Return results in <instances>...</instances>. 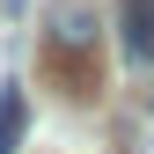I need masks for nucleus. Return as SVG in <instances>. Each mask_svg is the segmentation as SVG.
Instances as JSON below:
<instances>
[{"label": "nucleus", "instance_id": "nucleus-1", "mask_svg": "<svg viewBox=\"0 0 154 154\" xmlns=\"http://www.w3.org/2000/svg\"><path fill=\"white\" fill-rule=\"evenodd\" d=\"M95 51H103V15H95V0H59L44 22V59L51 73L73 66V95L95 88Z\"/></svg>", "mask_w": 154, "mask_h": 154}, {"label": "nucleus", "instance_id": "nucleus-4", "mask_svg": "<svg viewBox=\"0 0 154 154\" xmlns=\"http://www.w3.org/2000/svg\"><path fill=\"white\" fill-rule=\"evenodd\" d=\"M118 147L125 154H154V103H132L118 118Z\"/></svg>", "mask_w": 154, "mask_h": 154}, {"label": "nucleus", "instance_id": "nucleus-2", "mask_svg": "<svg viewBox=\"0 0 154 154\" xmlns=\"http://www.w3.org/2000/svg\"><path fill=\"white\" fill-rule=\"evenodd\" d=\"M118 37L132 66H154V0H118Z\"/></svg>", "mask_w": 154, "mask_h": 154}, {"label": "nucleus", "instance_id": "nucleus-5", "mask_svg": "<svg viewBox=\"0 0 154 154\" xmlns=\"http://www.w3.org/2000/svg\"><path fill=\"white\" fill-rule=\"evenodd\" d=\"M0 8H8V15H22V8H29V0H0Z\"/></svg>", "mask_w": 154, "mask_h": 154}, {"label": "nucleus", "instance_id": "nucleus-3", "mask_svg": "<svg viewBox=\"0 0 154 154\" xmlns=\"http://www.w3.org/2000/svg\"><path fill=\"white\" fill-rule=\"evenodd\" d=\"M22 125H29V95L15 88V81H0V154H15Z\"/></svg>", "mask_w": 154, "mask_h": 154}]
</instances>
